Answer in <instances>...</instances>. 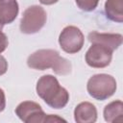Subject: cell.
Here are the masks:
<instances>
[{
	"instance_id": "6da1fadb",
	"label": "cell",
	"mask_w": 123,
	"mask_h": 123,
	"mask_svg": "<svg viewBox=\"0 0 123 123\" xmlns=\"http://www.w3.org/2000/svg\"><path fill=\"white\" fill-rule=\"evenodd\" d=\"M27 64L37 70L52 68L58 75H67L71 72V63L66 59L60 56L59 52L53 49H40L28 57Z\"/></svg>"
},
{
	"instance_id": "7a4b0ae2",
	"label": "cell",
	"mask_w": 123,
	"mask_h": 123,
	"mask_svg": "<svg viewBox=\"0 0 123 123\" xmlns=\"http://www.w3.org/2000/svg\"><path fill=\"white\" fill-rule=\"evenodd\" d=\"M36 89L37 95L53 109H62L68 103V91L61 86L57 78L52 75L40 77L37 83Z\"/></svg>"
},
{
	"instance_id": "3957f363",
	"label": "cell",
	"mask_w": 123,
	"mask_h": 123,
	"mask_svg": "<svg viewBox=\"0 0 123 123\" xmlns=\"http://www.w3.org/2000/svg\"><path fill=\"white\" fill-rule=\"evenodd\" d=\"M88 94L96 100H106L112 96L116 90V81L109 74H95L87 81Z\"/></svg>"
},
{
	"instance_id": "277c9868",
	"label": "cell",
	"mask_w": 123,
	"mask_h": 123,
	"mask_svg": "<svg viewBox=\"0 0 123 123\" xmlns=\"http://www.w3.org/2000/svg\"><path fill=\"white\" fill-rule=\"evenodd\" d=\"M47 14L45 10L37 5L28 7L20 20V31L23 34L32 35L36 34L44 26L46 23Z\"/></svg>"
},
{
	"instance_id": "5b68a950",
	"label": "cell",
	"mask_w": 123,
	"mask_h": 123,
	"mask_svg": "<svg viewBox=\"0 0 123 123\" xmlns=\"http://www.w3.org/2000/svg\"><path fill=\"white\" fill-rule=\"evenodd\" d=\"M85 37L82 31L76 26H66L59 37V43L62 49L68 54L79 52L84 46Z\"/></svg>"
},
{
	"instance_id": "8992f818",
	"label": "cell",
	"mask_w": 123,
	"mask_h": 123,
	"mask_svg": "<svg viewBox=\"0 0 123 123\" xmlns=\"http://www.w3.org/2000/svg\"><path fill=\"white\" fill-rule=\"evenodd\" d=\"M112 50L100 43H91L86 53L87 65L94 68H104L108 66L112 58Z\"/></svg>"
},
{
	"instance_id": "52a82bcc",
	"label": "cell",
	"mask_w": 123,
	"mask_h": 123,
	"mask_svg": "<svg viewBox=\"0 0 123 123\" xmlns=\"http://www.w3.org/2000/svg\"><path fill=\"white\" fill-rule=\"evenodd\" d=\"M15 113L25 123H41L44 121L46 115L41 107L33 101L21 102L16 107Z\"/></svg>"
},
{
	"instance_id": "ba28073f",
	"label": "cell",
	"mask_w": 123,
	"mask_h": 123,
	"mask_svg": "<svg viewBox=\"0 0 123 123\" xmlns=\"http://www.w3.org/2000/svg\"><path fill=\"white\" fill-rule=\"evenodd\" d=\"M90 43H100L103 44L112 51L116 50L122 43V36L120 34H107V33H98L91 32L87 37Z\"/></svg>"
},
{
	"instance_id": "9c48e42d",
	"label": "cell",
	"mask_w": 123,
	"mask_h": 123,
	"mask_svg": "<svg viewBox=\"0 0 123 123\" xmlns=\"http://www.w3.org/2000/svg\"><path fill=\"white\" fill-rule=\"evenodd\" d=\"M74 119L78 123H93L97 120V110L89 102L78 104L74 110Z\"/></svg>"
},
{
	"instance_id": "30bf717a",
	"label": "cell",
	"mask_w": 123,
	"mask_h": 123,
	"mask_svg": "<svg viewBox=\"0 0 123 123\" xmlns=\"http://www.w3.org/2000/svg\"><path fill=\"white\" fill-rule=\"evenodd\" d=\"M18 3L16 0H0V22L12 23L18 14Z\"/></svg>"
},
{
	"instance_id": "8fae6325",
	"label": "cell",
	"mask_w": 123,
	"mask_h": 123,
	"mask_svg": "<svg viewBox=\"0 0 123 123\" xmlns=\"http://www.w3.org/2000/svg\"><path fill=\"white\" fill-rule=\"evenodd\" d=\"M104 118L107 122H122L123 120V103L116 100L108 104L104 109Z\"/></svg>"
},
{
	"instance_id": "7c38bea8",
	"label": "cell",
	"mask_w": 123,
	"mask_h": 123,
	"mask_svg": "<svg viewBox=\"0 0 123 123\" xmlns=\"http://www.w3.org/2000/svg\"><path fill=\"white\" fill-rule=\"evenodd\" d=\"M105 12L109 19L123 22V0H107L105 3Z\"/></svg>"
},
{
	"instance_id": "4fadbf2b",
	"label": "cell",
	"mask_w": 123,
	"mask_h": 123,
	"mask_svg": "<svg viewBox=\"0 0 123 123\" xmlns=\"http://www.w3.org/2000/svg\"><path fill=\"white\" fill-rule=\"evenodd\" d=\"M77 6L85 12H91L95 10L99 0H75Z\"/></svg>"
},
{
	"instance_id": "5bb4252c",
	"label": "cell",
	"mask_w": 123,
	"mask_h": 123,
	"mask_svg": "<svg viewBox=\"0 0 123 123\" xmlns=\"http://www.w3.org/2000/svg\"><path fill=\"white\" fill-rule=\"evenodd\" d=\"M8 44H9V41H8V37H7L6 34H4L2 31H0V54L6 50Z\"/></svg>"
},
{
	"instance_id": "9a60e30c",
	"label": "cell",
	"mask_w": 123,
	"mask_h": 123,
	"mask_svg": "<svg viewBox=\"0 0 123 123\" xmlns=\"http://www.w3.org/2000/svg\"><path fill=\"white\" fill-rule=\"evenodd\" d=\"M7 69H8V62L2 55H0V76L5 74L7 72Z\"/></svg>"
},
{
	"instance_id": "2e32d148",
	"label": "cell",
	"mask_w": 123,
	"mask_h": 123,
	"mask_svg": "<svg viewBox=\"0 0 123 123\" xmlns=\"http://www.w3.org/2000/svg\"><path fill=\"white\" fill-rule=\"evenodd\" d=\"M61 121L65 122L64 119H62V117H59L58 115L48 114V115H45V118H44V121L43 122H61Z\"/></svg>"
},
{
	"instance_id": "e0dca14e",
	"label": "cell",
	"mask_w": 123,
	"mask_h": 123,
	"mask_svg": "<svg viewBox=\"0 0 123 123\" xmlns=\"http://www.w3.org/2000/svg\"><path fill=\"white\" fill-rule=\"evenodd\" d=\"M5 107H6V97H5V93H4V90H3L2 88H0V112L5 110Z\"/></svg>"
},
{
	"instance_id": "ac0fdd59",
	"label": "cell",
	"mask_w": 123,
	"mask_h": 123,
	"mask_svg": "<svg viewBox=\"0 0 123 123\" xmlns=\"http://www.w3.org/2000/svg\"><path fill=\"white\" fill-rule=\"evenodd\" d=\"M59 0H39V2L43 5H52V4H55L57 3Z\"/></svg>"
}]
</instances>
